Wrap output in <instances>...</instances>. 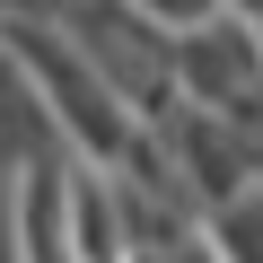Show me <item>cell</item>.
Masks as SVG:
<instances>
[{"label":"cell","instance_id":"obj_1","mask_svg":"<svg viewBox=\"0 0 263 263\" xmlns=\"http://www.w3.org/2000/svg\"><path fill=\"white\" fill-rule=\"evenodd\" d=\"M62 35H70V53L105 79V97L132 114V123H158L167 105H176V44L149 27V18H132L123 0H62V18H53Z\"/></svg>","mask_w":263,"mask_h":263},{"label":"cell","instance_id":"obj_2","mask_svg":"<svg viewBox=\"0 0 263 263\" xmlns=\"http://www.w3.org/2000/svg\"><path fill=\"white\" fill-rule=\"evenodd\" d=\"M202 246H211L219 263H263V184H246L237 202H219V211L202 219Z\"/></svg>","mask_w":263,"mask_h":263},{"label":"cell","instance_id":"obj_3","mask_svg":"<svg viewBox=\"0 0 263 263\" xmlns=\"http://www.w3.org/2000/svg\"><path fill=\"white\" fill-rule=\"evenodd\" d=\"M123 9H132V18H149V27L176 44V35H193V27L219 18V0H123Z\"/></svg>","mask_w":263,"mask_h":263}]
</instances>
